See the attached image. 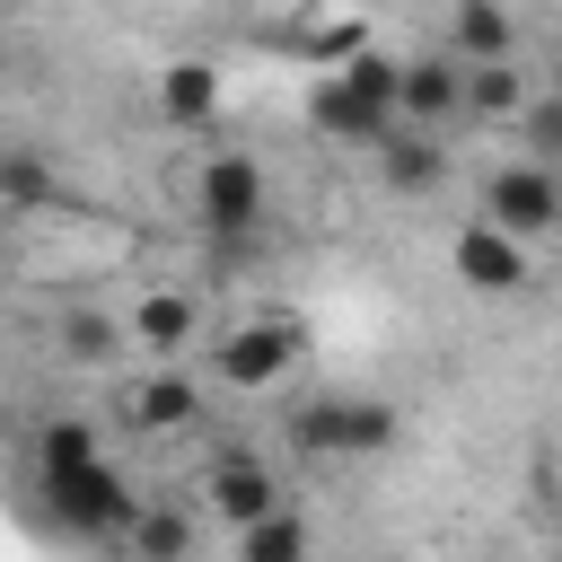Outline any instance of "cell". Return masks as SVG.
I'll use <instances>...</instances> for the list:
<instances>
[{"mask_svg": "<svg viewBox=\"0 0 562 562\" xmlns=\"http://www.w3.org/2000/svg\"><path fill=\"white\" fill-rule=\"evenodd\" d=\"M395 430L404 422L386 395H316L290 413V448H307V457H378V448H395Z\"/></svg>", "mask_w": 562, "mask_h": 562, "instance_id": "6da1fadb", "label": "cell"}, {"mask_svg": "<svg viewBox=\"0 0 562 562\" xmlns=\"http://www.w3.org/2000/svg\"><path fill=\"white\" fill-rule=\"evenodd\" d=\"M44 492H53V518L70 527V536H132L140 527V492L97 457V465H70V474H44Z\"/></svg>", "mask_w": 562, "mask_h": 562, "instance_id": "7a4b0ae2", "label": "cell"}, {"mask_svg": "<svg viewBox=\"0 0 562 562\" xmlns=\"http://www.w3.org/2000/svg\"><path fill=\"white\" fill-rule=\"evenodd\" d=\"M290 360H299V316H246V325H228V334L211 342V378L237 386V395L281 386Z\"/></svg>", "mask_w": 562, "mask_h": 562, "instance_id": "3957f363", "label": "cell"}, {"mask_svg": "<svg viewBox=\"0 0 562 562\" xmlns=\"http://www.w3.org/2000/svg\"><path fill=\"white\" fill-rule=\"evenodd\" d=\"M483 220H492L501 237H518V246L553 237V228H562V176H553V167H536V158L492 167V176H483Z\"/></svg>", "mask_w": 562, "mask_h": 562, "instance_id": "277c9868", "label": "cell"}, {"mask_svg": "<svg viewBox=\"0 0 562 562\" xmlns=\"http://www.w3.org/2000/svg\"><path fill=\"white\" fill-rule=\"evenodd\" d=\"M193 211H202L211 237H246V228L263 220V158H246V149H211L202 176H193Z\"/></svg>", "mask_w": 562, "mask_h": 562, "instance_id": "5b68a950", "label": "cell"}, {"mask_svg": "<svg viewBox=\"0 0 562 562\" xmlns=\"http://www.w3.org/2000/svg\"><path fill=\"white\" fill-rule=\"evenodd\" d=\"M202 501H211V518H228L237 536L290 509V501H281V474H272L263 457H246V448H228V457L202 465Z\"/></svg>", "mask_w": 562, "mask_h": 562, "instance_id": "8992f818", "label": "cell"}, {"mask_svg": "<svg viewBox=\"0 0 562 562\" xmlns=\"http://www.w3.org/2000/svg\"><path fill=\"white\" fill-rule=\"evenodd\" d=\"M448 263H457V281H465V290H483V299L527 290V246H518V237H501L492 220H465V228L448 237Z\"/></svg>", "mask_w": 562, "mask_h": 562, "instance_id": "52a82bcc", "label": "cell"}, {"mask_svg": "<svg viewBox=\"0 0 562 562\" xmlns=\"http://www.w3.org/2000/svg\"><path fill=\"white\" fill-rule=\"evenodd\" d=\"M307 123H316L325 140H351V149H369V158H378V149H386L395 132H404V123H395L386 105H369V97H351L342 79H316V88H307Z\"/></svg>", "mask_w": 562, "mask_h": 562, "instance_id": "ba28073f", "label": "cell"}, {"mask_svg": "<svg viewBox=\"0 0 562 562\" xmlns=\"http://www.w3.org/2000/svg\"><path fill=\"white\" fill-rule=\"evenodd\" d=\"M465 114V61L448 53H413L404 61V132H439Z\"/></svg>", "mask_w": 562, "mask_h": 562, "instance_id": "9c48e42d", "label": "cell"}, {"mask_svg": "<svg viewBox=\"0 0 562 562\" xmlns=\"http://www.w3.org/2000/svg\"><path fill=\"white\" fill-rule=\"evenodd\" d=\"M211 114H220V70H211L202 53H176V61L158 70V123L211 132Z\"/></svg>", "mask_w": 562, "mask_h": 562, "instance_id": "30bf717a", "label": "cell"}, {"mask_svg": "<svg viewBox=\"0 0 562 562\" xmlns=\"http://www.w3.org/2000/svg\"><path fill=\"white\" fill-rule=\"evenodd\" d=\"M509 44H518V26H509V9H492V0H465V9L448 18V61H465V70L509 61Z\"/></svg>", "mask_w": 562, "mask_h": 562, "instance_id": "8fae6325", "label": "cell"}, {"mask_svg": "<svg viewBox=\"0 0 562 562\" xmlns=\"http://www.w3.org/2000/svg\"><path fill=\"white\" fill-rule=\"evenodd\" d=\"M378 176H386V193H439L448 184V140L439 132H395L378 149Z\"/></svg>", "mask_w": 562, "mask_h": 562, "instance_id": "7c38bea8", "label": "cell"}, {"mask_svg": "<svg viewBox=\"0 0 562 562\" xmlns=\"http://www.w3.org/2000/svg\"><path fill=\"white\" fill-rule=\"evenodd\" d=\"M193 325H202V307H193L184 290H140V307H132V342H140V351H158V360H167V351H184V342H193Z\"/></svg>", "mask_w": 562, "mask_h": 562, "instance_id": "4fadbf2b", "label": "cell"}, {"mask_svg": "<svg viewBox=\"0 0 562 562\" xmlns=\"http://www.w3.org/2000/svg\"><path fill=\"white\" fill-rule=\"evenodd\" d=\"M123 404H132V422H140V430H184V422L202 413V386H193L184 369H149Z\"/></svg>", "mask_w": 562, "mask_h": 562, "instance_id": "5bb4252c", "label": "cell"}, {"mask_svg": "<svg viewBox=\"0 0 562 562\" xmlns=\"http://www.w3.org/2000/svg\"><path fill=\"white\" fill-rule=\"evenodd\" d=\"M299 53L334 79V70H351V61H360V53H378V44H369V18L351 9V18H299Z\"/></svg>", "mask_w": 562, "mask_h": 562, "instance_id": "9a60e30c", "label": "cell"}, {"mask_svg": "<svg viewBox=\"0 0 562 562\" xmlns=\"http://www.w3.org/2000/svg\"><path fill=\"white\" fill-rule=\"evenodd\" d=\"M53 334H61V360H70V369H105V360L132 342V325H114V316H97V307H61Z\"/></svg>", "mask_w": 562, "mask_h": 562, "instance_id": "2e32d148", "label": "cell"}, {"mask_svg": "<svg viewBox=\"0 0 562 562\" xmlns=\"http://www.w3.org/2000/svg\"><path fill=\"white\" fill-rule=\"evenodd\" d=\"M465 114L474 123H527V88H518V70L509 61H492V70H465Z\"/></svg>", "mask_w": 562, "mask_h": 562, "instance_id": "e0dca14e", "label": "cell"}, {"mask_svg": "<svg viewBox=\"0 0 562 562\" xmlns=\"http://www.w3.org/2000/svg\"><path fill=\"white\" fill-rule=\"evenodd\" d=\"M132 553H140V562H184V553H193V518H184L176 501H149L140 527H132Z\"/></svg>", "mask_w": 562, "mask_h": 562, "instance_id": "ac0fdd59", "label": "cell"}, {"mask_svg": "<svg viewBox=\"0 0 562 562\" xmlns=\"http://www.w3.org/2000/svg\"><path fill=\"white\" fill-rule=\"evenodd\" d=\"M97 457H105V448H97V430H88L79 413H70V422H44V430H35V465H44V474H70V465H97Z\"/></svg>", "mask_w": 562, "mask_h": 562, "instance_id": "d6986e66", "label": "cell"}, {"mask_svg": "<svg viewBox=\"0 0 562 562\" xmlns=\"http://www.w3.org/2000/svg\"><path fill=\"white\" fill-rule=\"evenodd\" d=\"M237 562H307V518L281 509V518L246 527V536H237Z\"/></svg>", "mask_w": 562, "mask_h": 562, "instance_id": "ffe728a7", "label": "cell"}, {"mask_svg": "<svg viewBox=\"0 0 562 562\" xmlns=\"http://www.w3.org/2000/svg\"><path fill=\"white\" fill-rule=\"evenodd\" d=\"M44 193H53L44 158H35V149H9V158H0V202H9V211H44Z\"/></svg>", "mask_w": 562, "mask_h": 562, "instance_id": "44dd1931", "label": "cell"}, {"mask_svg": "<svg viewBox=\"0 0 562 562\" xmlns=\"http://www.w3.org/2000/svg\"><path fill=\"white\" fill-rule=\"evenodd\" d=\"M527 149H536V167H553V158H562V97L527 105Z\"/></svg>", "mask_w": 562, "mask_h": 562, "instance_id": "7402d4cb", "label": "cell"}, {"mask_svg": "<svg viewBox=\"0 0 562 562\" xmlns=\"http://www.w3.org/2000/svg\"><path fill=\"white\" fill-rule=\"evenodd\" d=\"M553 97H562V70H553Z\"/></svg>", "mask_w": 562, "mask_h": 562, "instance_id": "603a6c76", "label": "cell"}]
</instances>
